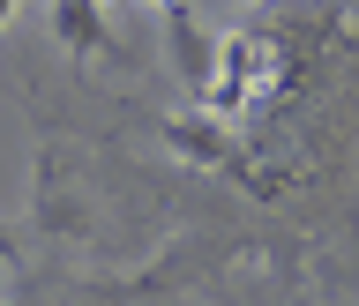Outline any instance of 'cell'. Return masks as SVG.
Returning a JSON list of instances; mask_svg holds the SVG:
<instances>
[{
    "mask_svg": "<svg viewBox=\"0 0 359 306\" xmlns=\"http://www.w3.org/2000/svg\"><path fill=\"white\" fill-rule=\"evenodd\" d=\"M165 150H172V157H195V165H210V172H232L240 187L269 195V179H255L247 150L232 142V127H224L217 112H180V120H165Z\"/></svg>",
    "mask_w": 359,
    "mask_h": 306,
    "instance_id": "6da1fadb",
    "label": "cell"
},
{
    "mask_svg": "<svg viewBox=\"0 0 359 306\" xmlns=\"http://www.w3.org/2000/svg\"><path fill=\"white\" fill-rule=\"evenodd\" d=\"M150 8H157V15H165V8H187V0H150Z\"/></svg>",
    "mask_w": 359,
    "mask_h": 306,
    "instance_id": "5b68a950",
    "label": "cell"
},
{
    "mask_svg": "<svg viewBox=\"0 0 359 306\" xmlns=\"http://www.w3.org/2000/svg\"><path fill=\"white\" fill-rule=\"evenodd\" d=\"M45 30H53V45H60L67 60L112 53V15L97 8V0H45Z\"/></svg>",
    "mask_w": 359,
    "mask_h": 306,
    "instance_id": "3957f363",
    "label": "cell"
},
{
    "mask_svg": "<svg viewBox=\"0 0 359 306\" xmlns=\"http://www.w3.org/2000/svg\"><path fill=\"white\" fill-rule=\"evenodd\" d=\"M165 53H172L180 83H187V97H210V83H217V60H224V38H210L195 22V8H165Z\"/></svg>",
    "mask_w": 359,
    "mask_h": 306,
    "instance_id": "7a4b0ae2",
    "label": "cell"
},
{
    "mask_svg": "<svg viewBox=\"0 0 359 306\" xmlns=\"http://www.w3.org/2000/svg\"><path fill=\"white\" fill-rule=\"evenodd\" d=\"M15 8H22V0H0V30H8V15H15Z\"/></svg>",
    "mask_w": 359,
    "mask_h": 306,
    "instance_id": "277c9868",
    "label": "cell"
}]
</instances>
